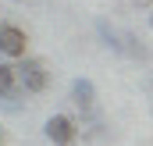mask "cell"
<instances>
[{
	"label": "cell",
	"instance_id": "cell-2",
	"mask_svg": "<svg viewBox=\"0 0 153 146\" xmlns=\"http://www.w3.org/2000/svg\"><path fill=\"white\" fill-rule=\"evenodd\" d=\"M43 132H46V139L53 146H75V139H78V125H75V118H68V114L46 118Z\"/></svg>",
	"mask_w": 153,
	"mask_h": 146
},
{
	"label": "cell",
	"instance_id": "cell-3",
	"mask_svg": "<svg viewBox=\"0 0 153 146\" xmlns=\"http://www.w3.org/2000/svg\"><path fill=\"white\" fill-rule=\"evenodd\" d=\"M25 46H29L25 29L0 22V54H4V57H14V61H18V57H25Z\"/></svg>",
	"mask_w": 153,
	"mask_h": 146
},
{
	"label": "cell",
	"instance_id": "cell-6",
	"mask_svg": "<svg viewBox=\"0 0 153 146\" xmlns=\"http://www.w3.org/2000/svg\"><path fill=\"white\" fill-rule=\"evenodd\" d=\"M96 32H100V39H103V46H111L114 54H121V36H117L107 22H96Z\"/></svg>",
	"mask_w": 153,
	"mask_h": 146
},
{
	"label": "cell",
	"instance_id": "cell-7",
	"mask_svg": "<svg viewBox=\"0 0 153 146\" xmlns=\"http://www.w3.org/2000/svg\"><path fill=\"white\" fill-rule=\"evenodd\" d=\"M0 146H4V139H0Z\"/></svg>",
	"mask_w": 153,
	"mask_h": 146
},
{
	"label": "cell",
	"instance_id": "cell-5",
	"mask_svg": "<svg viewBox=\"0 0 153 146\" xmlns=\"http://www.w3.org/2000/svg\"><path fill=\"white\" fill-rule=\"evenodd\" d=\"M0 96L7 100V107L14 110L18 104V96H22V89H18V82H14V64H7V61H0Z\"/></svg>",
	"mask_w": 153,
	"mask_h": 146
},
{
	"label": "cell",
	"instance_id": "cell-4",
	"mask_svg": "<svg viewBox=\"0 0 153 146\" xmlns=\"http://www.w3.org/2000/svg\"><path fill=\"white\" fill-rule=\"evenodd\" d=\"M71 100H75L78 110H93L96 107V86H93V78L78 75L75 82H71Z\"/></svg>",
	"mask_w": 153,
	"mask_h": 146
},
{
	"label": "cell",
	"instance_id": "cell-1",
	"mask_svg": "<svg viewBox=\"0 0 153 146\" xmlns=\"http://www.w3.org/2000/svg\"><path fill=\"white\" fill-rule=\"evenodd\" d=\"M14 82H18L22 93H43V89L50 86V72H46V64H43L39 57H18V64H14Z\"/></svg>",
	"mask_w": 153,
	"mask_h": 146
}]
</instances>
